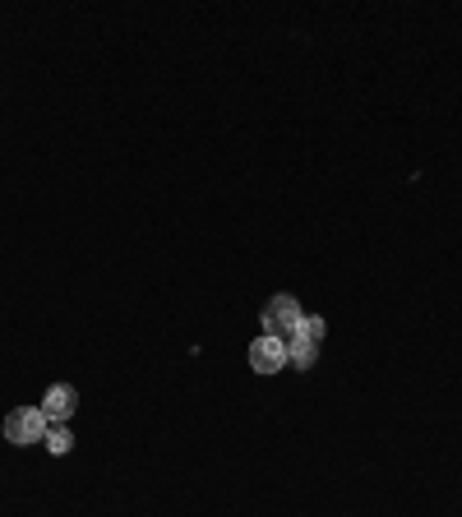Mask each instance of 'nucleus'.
<instances>
[{"label":"nucleus","mask_w":462,"mask_h":517,"mask_svg":"<svg viewBox=\"0 0 462 517\" xmlns=\"http://www.w3.org/2000/svg\"><path fill=\"white\" fill-rule=\"evenodd\" d=\"M259 324H264V333H268V337H282V342H287V337L301 333L305 314H301V305H296V296H287V291H282V296H273V301L264 305V314H259Z\"/></svg>","instance_id":"nucleus-1"},{"label":"nucleus","mask_w":462,"mask_h":517,"mask_svg":"<svg viewBox=\"0 0 462 517\" xmlns=\"http://www.w3.org/2000/svg\"><path fill=\"white\" fill-rule=\"evenodd\" d=\"M282 365H287V342L282 337H255L250 342V370L255 374H278Z\"/></svg>","instance_id":"nucleus-3"},{"label":"nucleus","mask_w":462,"mask_h":517,"mask_svg":"<svg viewBox=\"0 0 462 517\" xmlns=\"http://www.w3.org/2000/svg\"><path fill=\"white\" fill-rule=\"evenodd\" d=\"M305 333H310V337H319V342H324V319H305Z\"/></svg>","instance_id":"nucleus-7"},{"label":"nucleus","mask_w":462,"mask_h":517,"mask_svg":"<svg viewBox=\"0 0 462 517\" xmlns=\"http://www.w3.org/2000/svg\"><path fill=\"white\" fill-rule=\"evenodd\" d=\"M74 448V434L65 430V425H56V430H47V453H56V457H65Z\"/></svg>","instance_id":"nucleus-6"},{"label":"nucleus","mask_w":462,"mask_h":517,"mask_svg":"<svg viewBox=\"0 0 462 517\" xmlns=\"http://www.w3.org/2000/svg\"><path fill=\"white\" fill-rule=\"evenodd\" d=\"M47 416H42V407H14L10 416H5V439L10 444H42L47 439Z\"/></svg>","instance_id":"nucleus-2"},{"label":"nucleus","mask_w":462,"mask_h":517,"mask_svg":"<svg viewBox=\"0 0 462 517\" xmlns=\"http://www.w3.org/2000/svg\"><path fill=\"white\" fill-rule=\"evenodd\" d=\"M74 411H79V388L74 384H51L47 397H42V416L56 421V425H65Z\"/></svg>","instance_id":"nucleus-4"},{"label":"nucleus","mask_w":462,"mask_h":517,"mask_svg":"<svg viewBox=\"0 0 462 517\" xmlns=\"http://www.w3.org/2000/svg\"><path fill=\"white\" fill-rule=\"evenodd\" d=\"M315 356H319V337H310L305 328L296 337H287V361H292L296 370H310V365H315Z\"/></svg>","instance_id":"nucleus-5"}]
</instances>
